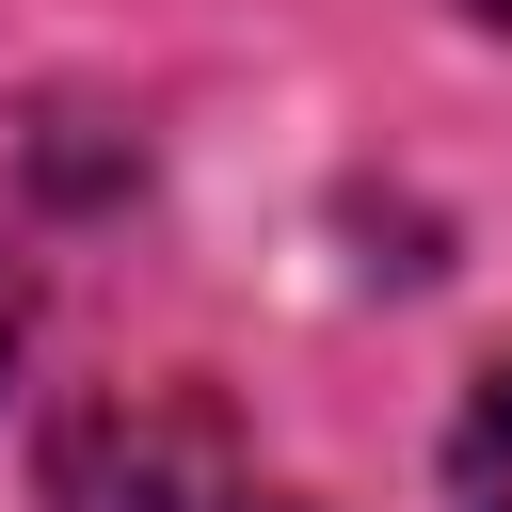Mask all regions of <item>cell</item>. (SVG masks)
<instances>
[{
  "instance_id": "277c9868",
  "label": "cell",
  "mask_w": 512,
  "mask_h": 512,
  "mask_svg": "<svg viewBox=\"0 0 512 512\" xmlns=\"http://www.w3.org/2000/svg\"><path fill=\"white\" fill-rule=\"evenodd\" d=\"M480 16H496V32H512V0H480Z\"/></svg>"
},
{
  "instance_id": "6da1fadb",
  "label": "cell",
  "mask_w": 512,
  "mask_h": 512,
  "mask_svg": "<svg viewBox=\"0 0 512 512\" xmlns=\"http://www.w3.org/2000/svg\"><path fill=\"white\" fill-rule=\"evenodd\" d=\"M64 512H288V496H256L208 400H96L64 432Z\"/></svg>"
},
{
  "instance_id": "3957f363",
  "label": "cell",
  "mask_w": 512,
  "mask_h": 512,
  "mask_svg": "<svg viewBox=\"0 0 512 512\" xmlns=\"http://www.w3.org/2000/svg\"><path fill=\"white\" fill-rule=\"evenodd\" d=\"M0 368H16V272H0Z\"/></svg>"
},
{
  "instance_id": "7a4b0ae2",
  "label": "cell",
  "mask_w": 512,
  "mask_h": 512,
  "mask_svg": "<svg viewBox=\"0 0 512 512\" xmlns=\"http://www.w3.org/2000/svg\"><path fill=\"white\" fill-rule=\"evenodd\" d=\"M448 496H464V512H512V368H480V400H464V432H448Z\"/></svg>"
}]
</instances>
